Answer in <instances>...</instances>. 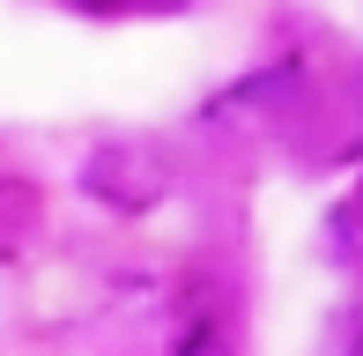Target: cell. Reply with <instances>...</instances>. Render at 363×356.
<instances>
[{"mask_svg":"<svg viewBox=\"0 0 363 356\" xmlns=\"http://www.w3.org/2000/svg\"><path fill=\"white\" fill-rule=\"evenodd\" d=\"M349 356H363V334H356V349H349Z\"/></svg>","mask_w":363,"mask_h":356,"instance_id":"obj_4","label":"cell"},{"mask_svg":"<svg viewBox=\"0 0 363 356\" xmlns=\"http://www.w3.org/2000/svg\"><path fill=\"white\" fill-rule=\"evenodd\" d=\"M38 216H45L38 186L30 178H0V252H23L38 238Z\"/></svg>","mask_w":363,"mask_h":356,"instance_id":"obj_2","label":"cell"},{"mask_svg":"<svg viewBox=\"0 0 363 356\" xmlns=\"http://www.w3.org/2000/svg\"><path fill=\"white\" fill-rule=\"evenodd\" d=\"M82 193L119 208V216H148V208H163V193H171V164H163V149H148V141H104V149H89V164H82Z\"/></svg>","mask_w":363,"mask_h":356,"instance_id":"obj_1","label":"cell"},{"mask_svg":"<svg viewBox=\"0 0 363 356\" xmlns=\"http://www.w3.org/2000/svg\"><path fill=\"white\" fill-rule=\"evenodd\" d=\"M171 356H223V312L216 304H186V319L171 327Z\"/></svg>","mask_w":363,"mask_h":356,"instance_id":"obj_3","label":"cell"}]
</instances>
